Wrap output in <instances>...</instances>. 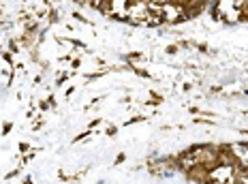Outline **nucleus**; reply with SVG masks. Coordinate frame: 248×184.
Listing matches in <instances>:
<instances>
[{
	"label": "nucleus",
	"instance_id": "obj_1",
	"mask_svg": "<svg viewBox=\"0 0 248 184\" xmlns=\"http://www.w3.org/2000/svg\"><path fill=\"white\" fill-rule=\"evenodd\" d=\"M205 0H96V4L113 17L128 22H178L190 17L203 7Z\"/></svg>",
	"mask_w": 248,
	"mask_h": 184
}]
</instances>
